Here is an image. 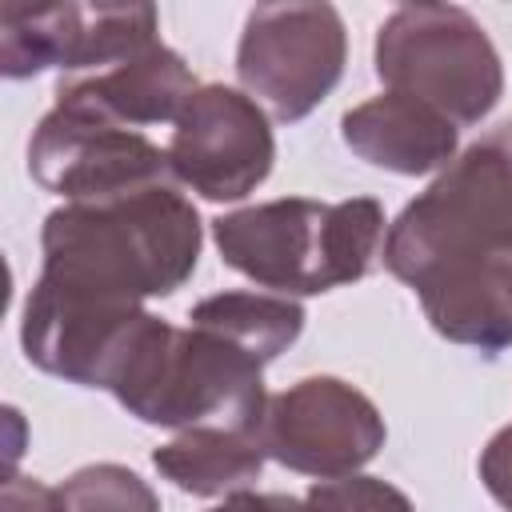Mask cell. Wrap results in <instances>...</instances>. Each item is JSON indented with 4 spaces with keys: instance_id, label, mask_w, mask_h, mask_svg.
Returning <instances> with one entry per match:
<instances>
[{
    "instance_id": "obj_1",
    "label": "cell",
    "mask_w": 512,
    "mask_h": 512,
    "mask_svg": "<svg viewBox=\"0 0 512 512\" xmlns=\"http://www.w3.org/2000/svg\"><path fill=\"white\" fill-rule=\"evenodd\" d=\"M200 244V212L176 184L64 204L40 228L44 260L36 280L92 300L144 304L192 280Z\"/></svg>"
},
{
    "instance_id": "obj_2",
    "label": "cell",
    "mask_w": 512,
    "mask_h": 512,
    "mask_svg": "<svg viewBox=\"0 0 512 512\" xmlns=\"http://www.w3.org/2000/svg\"><path fill=\"white\" fill-rule=\"evenodd\" d=\"M384 264L412 292L512 276V128L464 148L388 224Z\"/></svg>"
},
{
    "instance_id": "obj_3",
    "label": "cell",
    "mask_w": 512,
    "mask_h": 512,
    "mask_svg": "<svg viewBox=\"0 0 512 512\" xmlns=\"http://www.w3.org/2000/svg\"><path fill=\"white\" fill-rule=\"evenodd\" d=\"M384 208L372 196H284L212 220L220 260L276 296H316L364 280L384 256Z\"/></svg>"
},
{
    "instance_id": "obj_4",
    "label": "cell",
    "mask_w": 512,
    "mask_h": 512,
    "mask_svg": "<svg viewBox=\"0 0 512 512\" xmlns=\"http://www.w3.org/2000/svg\"><path fill=\"white\" fill-rule=\"evenodd\" d=\"M116 404L140 424L156 428H240L260 432L268 392L264 364L220 332L200 324H168L160 316L140 332L120 380Z\"/></svg>"
},
{
    "instance_id": "obj_5",
    "label": "cell",
    "mask_w": 512,
    "mask_h": 512,
    "mask_svg": "<svg viewBox=\"0 0 512 512\" xmlns=\"http://www.w3.org/2000/svg\"><path fill=\"white\" fill-rule=\"evenodd\" d=\"M376 76L448 116L456 128L480 124L504 96V64L484 24L456 4H400L372 44Z\"/></svg>"
},
{
    "instance_id": "obj_6",
    "label": "cell",
    "mask_w": 512,
    "mask_h": 512,
    "mask_svg": "<svg viewBox=\"0 0 512 512\" xmlns=\"http://www.w3.org/2000/svg\"><path fill=\"white\" fill-rule=\"evenodd\" d=\"M344 60L348 32L332 4H256L236 44L244 92L280 124L320 108L340 84Z\"/></svg>"
},
{
    "instance_id": "obj_7",
    "label": "cell",
    "mask_w": 512,
    "mask_h": 512,
    "mask_svg": "<svg viewBox=\"0 0 512 512\" xmlns=\"http://www.w3.org/2000/svg\"><path fill=\"white\" fill-rule=\"evenodd\" d=\"M160 12L152 4H4L0 72L28 80L48 68L68 76L104 72L152 44Z\"/></svg>"
},
{
    "instance_id": "obj_8",
    "label": "cell",
    "mask_w": 512,
    "mask_h": 512,
    "mask_svg": "<svg viewBox=\"0 0 512 512\" xmlns=\"http://www.w3.org/2000/svg\"><path fill=\"white\" fill-rule=\"evenodd\" d=\"M260 448L268 460L316 476H356L388 440L380 408L340 376H304L268 396L260 420Z\"/></svg>"
},
{
    "instance_id": "obj_9",
    "label": "cell",
    "mask_w": 512,
    "mask_h": 512,
    "mask_svg": "<svg viewBox=\"0 0 512 512\" xmlns=\"http://www.w3.org/2000/svg\"><path fill=\"white\" fill-rule=\"evenodd\" d=\"M28 172L44 192L64 196V204L116 200L176 184L168 168V148H160L144 132L60 104H52L32 128Z\"/></svg>"
},
{
    "instance_id": "obj_10",
    "label": "cell",
    "mask_w": 512,
    "mask_h": 512,
    "mask_svg": "<svg viewBox=\"0 0 512 512\" xmlns=\"http://www.w3.org/2000/svg\"><path fill=\"white\" fill-rule=\"evenodd\" d=\"M276 160L268 112L228 84H200L172 124L168 168L188 192L232 204L256 192Z\"/></svg>"
},
{
    "instance_id": "obj_11",
    "label": "cell",
    "mask_w": 512,
    "mask_h": 512,
    "mask_svg": "<svg viewBox=\"0 0 512 512\" xmlns=\"http://www.w3.org/2000/svg\"><path fill=\"white\" fill-rule=\"evenodd\" d=\"M148 320L144 304L92 300L36 280L20 312V344L40 372L112 392Z\"/></svg>"
},
{
    "instance_id": "obj_12",
    "label": "cell",
    "mask_w": 512,
    "mask_h": 512,
    "mask_svg": "<svg viewBox=\"0 0 512 512\" xmlns=\"http://www.w3.org/2000/svg\"><path fill=\"white\" fill-rule=\"evenodd\" d=\"M196 88L200 84L184 56L168 44H152L104 72L64 76L56 88V104L140 132L148 124H176Z\"/></svg>"
},
{
    "instance_id": "obj_13",
    "label": "cell",
    "mask_w": 512,
    "mask_h": 512,
    "mask_svg": "<svg viewBox=\"0 0 512 512\" xmlns=\"http://www.w3.org/2000/svg\"><path fill=\"white\" fill-rule=\"evenodd\" d=\"M340 136L364 164L396 176L444 172L460 156V128L432 104L392 88L352 104L340 116Z\"/></svg>"
},
{
    "instance_id": "obj_14",
    "label": "cell",
    "mask_w": 512,
    "mask_h": 512,
    "mask_svg": "<svg viewBox=\"0 0 512 512\" xmlns=\"http://www.w3.org/2000/svg\"><path fill=\"white\" fill-rule=\"evenodd\" d=\"M264 448L256 432L240 428H184L152 452V464L164 480L192 496H236L264 472Z\"/></svg>"
},
{
    "instance_id": "obj_15",
    "label": "cell",
    "mask_w": 512,
    "mask_h": 512,
    "mask_svg": "<svg viewBox=\"0 0 512 512\" xmlns=\"http://www.w3.org/2000/svg\"><path fill=\"white\" fill-rule=\"evenodd\" d=\"M188 324L228 336L260 364H272L304 332V308L276 292H216L188 308Z\"/></svg>"
},
{
    "instance_id": "obj_16",
    "label": "cell",
    "mask_w": 512,
    "mask_h": 512,
    "mask_svg": "<svg viewBox=\"0 0 512 512\" xmlns=\"http://www.w3.org/2000/svg\"><path fill=\"white\" fill-rule=\"evenodd\" d=\"M60 512H160L156 488L128 464H84L56 484Z\"/></svg>"
},
{
    "instance_id": "obj_17",
    "label": "cell",
    "mask_w": 512,
    "mask_h": 512,
    "mask_svg": "<svg viewBox=\"0 0 512 512\" xmlns=\"http://www.w3.org/2000/svg\"><path fill=\"white\" fill-rule=\"evenodd\" d=\"M300 512H416V508L396 484L356 472L340 480H316L300 496Z\"/></svg>"
},
{
    "instance_id": "obj_18",
    "label": "cell",
    "mask_w": 512,
    "mask_h": 512,
    "mask_svg": "<svg viewBox=\"0 0 512 512\" xmlns=\"http://www.w3.org/2000/svg\"><path fill=\"white\" fill-rule=\"evenodd\" d=\"M208 512H300V496H280V492H236L224 496V504Z\"/></svg>"
},
{
    "instance_id": "obj_19",
    "label": "cell",
    "mask_w": 512,
    "mask_h": 512,
    "mask_svg": "<svg viewBox=\"0 0 512 512\" xmlns=\"http://www.w3.org/2000/svg\"><path fill=\"white\" fill-rule=\"evenodd\" d=\"M508 432H512V424H508Z\"/></svg>"
}]
</instances>
